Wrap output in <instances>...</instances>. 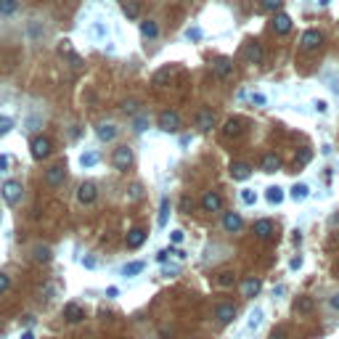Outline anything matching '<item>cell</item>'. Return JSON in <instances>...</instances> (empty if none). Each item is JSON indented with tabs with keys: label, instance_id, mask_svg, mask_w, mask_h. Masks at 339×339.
I'll list each match as a JSON object with an SVG mask.
<instances>
[{
	"label": "cell",
	"instance_id": "1",
	"mask_svg": "<svg viewBox=\"0 0 339 339\" xmlns=\"http://www.w3.org/2000/svg\"><path fill=\"white\" fill-rule=\"evenodd\" d=\"M0 194H3L6 204L16 207V204L21 202V196H24V189H21V183H19V180H6V183H3V189H0Z\"/></svg>",
	"mask_w": 339,
	"mask_h": 339
},
{
	"label": "cell",
	"instance_id": "2",
	"mask_svg": "<svg viewBox=\"0 0 339 339\" xmlns=\"http://www.w3.org/2000/svg\"><path fill=\"white\" fill-rule=\"evenodd\" d=\"M29 148H32V157L37 159V162L48 159V157H51V151H53L51 138H45V135H34V138H32V143H29Z\"/></svg>",
	"mask_w": 339,
	"mask_h": 339
},
{
	"label": "cell",
	"instance_id": "3",
	"mask_svg": "<svg viewBox=\"0 0 339 339\" xmlns=\"http://www.w3.org/2000/svg\"><path fill=\"white\" fill-rule=\"evenodd\" d=\"M157 125H159V130H165V133H178V127H180V114L172 111V109H167V111H162V114L157 117Z\"/></svg>",
	"mask_w": 339,
	"mask_h": 339
},
{
	"label": "cell",
	"instance_id": "4",
	"mask_svg": "<svg viewBox=\"0 0 339 339\" xmlns=\"http://www.w3.org/2000/svg\"><path fill=\"white\" fill-rule=\"evenodd\" d=\"M111 165L117 170H127V167L133 165V151L127 148V146H117L114 154H111Z\"/></svg>",
	"mask_w": 339,
	"mask_h": 339
},
{
	"label": "cell",
	"instance_id": "5",
	"mask_svg": "<svg viewBox=\"0 0 339 339\" xmlns=\"http://www.w3.org/2000/svg\"><path fill=\"white\" fill-rule=\"evenodd\" d=\"M66 180V167L64 165H51L45 170V185H51V189H58Z\"/></svg>",
	"mask_w": 339,
	"mask_h": 339
},
{
	"label": "cell",
	"instance_id": "6",
	"mask_svg": "<svg viewBox=\"0 0 339 339\" xmlns=\"http://www.w3.org/2000/svg\"><path fill=\"white\" fill-rule=\"evenodd\" d=\"M302 48L305 51H318L323 45V32L321 29H305V34H302Z\"/></svg>",
	"mask_w": 339,
	"mask_h": 339
},
{
	"label": "cell",
	"instance_id": "7",
	"mask_svg": "<svg viewBox=\"0 0 339 339\" xmlns=\"http://www.w3.org/2000/svg\"><path fill=\"white\" fill-rule=\"evenodd\" d=\"M202 209L204 212H223V196L217 191H207L202 196Z\"/></svg>",
	"mask_w": 339,
	"mask_h": 339
},
{
	"label": "cell",
	"instance_id": "8",
	"mask_svg": "<svg viewBox=\"0 0 339 339\" xmlns=\"http://www.w3.org/2000/svg\"><path fill=\"white\" fill-rule=\"evenodd\" d=\"M96 196H98V189H96V183H90V180L77 189V202L80 204H93V202H96Z\"/></svg>",
	"mask_w": 339,
	"mask_h": 339
},
{
	"label": "cell",
	"instance_id": "9",
	"mask_svg": "<svg viewBox=\"0 0 339 339\" xmlns=\"http://www.w3.org/2000/svg\"><path fill=\"white\" fill-rule=\"evenodd\" d=\"M215 318L220 321V323H231L233 318H236V305L233 302H220V305L215 308Z\"/></svg>",
	"mask_w": 339,
	"mask_h": 339
},
{
	"label": "cell",
	"instance_id": "10",
	"mask_svg": "<svg viewBox=\"0 0 339 339\" xmlns=\"http://www.w3.org/2000/svg\"><path fill=\"white\" fill-rule=\"evenodd\" d=\"M215 122H217V117H215V111H212V109H202V111L196 114V127H199L202 133L212 130Z\"/></svg>",
	"mask_w": 339,
	"mask_h": 339
},
{
	"label": "cell",
	"instance_id": "11",
	"mask_svg": "<svg viewBox=\"0 0 339 339\" xmlns=\"http://www.w3.org/2000/svg\"><path fill=\"white\" fill-rule=\"evenodd\" d=\"M212 72L220 80H231L233 77V61L231 58H217V61H212Z\"/></svg>",
	"mask_w": 339,
	"mask_h": 339
},
{
	"label": "cell",
	"instance_id": "12",
	"mask_svg": "<svg viewBox=\"0 0 339 339\" xmlns=\"http://www.w3.org/2000/svg\"><path fill=\"white\" fill-rule=\"evenodd\" d=\"M223 228L228 233H239L244 228V217L239 212H223Z\"/></svg>",
	"mask_w": 339,
	"mask_h": 339
},
{
	"label": "cell",
	"instance_id": "13",
	"mask_svg": "<svg viewBox=\"0 0 339 339\" xmlns=\"http://www.w3.org/2000/svg\"><path fill=\"white\" fill-rule=\"evenodd\" d=\"M273 233H276L273 220H257V223H254V236L257 239L268 241V239H273Z\"/></svg>",
	"mask_w": 339,
	"mask_h": 339
},
{
	"label": "cell",
	"instance_id": "14",
	"mask_svg": "<svg viewBox=\"0 0 339 339\" xmlns=\"http://www.w3.org/2000/svg\"><path fill=\"white\" fill-rule=\"evenodd\" d=\"M117 133H120V127H117L114 122H103V125H98V127H96V135H98V141H103V143L114 141V138H117Z\"/></svg>",
	"mask_w": 339,
	"mask_h": 339
},
{
	"label": "cell",
	"instance_id": "15",
	"mask_svg": "<svg viewBox=\"0 0 339 339\" xmlns=\"http://www.w3.org/2000/svg\"><path fill=\"white\" fill-rule=\"evenodd\" d=\"M262 45L260 43H247V48H244V58H247V64H262Z\"/></svg>",
	"mask_w": 339,
	"mask_h": 339
},
{
	"label": "cell",
	"instance_id": "16",
	"mask_svg": "<svg viewBox=\"0 0 339 339\" xmlns=\"http://www.w3.org/2000/svg\"><path fill=\"white\" fill-rule=\"evenodd\" d=\"M260 289H262L260 278H244V281H241V294L247 297V299L257 297V294H260Z\"/></svg>",
	"mask_w": 339,
	"mask_h": 339
},
{
	"label": "cell",
	"instance_id": "17",
	"mask_svg": "<svg viewBox=\"0 0 339 339\" xmlns=\"http://www.w3.org/2000/svg\"><path fill=\"white\" fill-rule=\"evenodd\" d=\"M143 241H146V231L143 228H130V231H127V239H125L127 249H138Z\"/></svg>",
	"mask_w": 339,
	"mask_h": 339
},
{
	"label": "cell",
	"instance_id": "18",
	"mask_svg": "<svg viewBox=\"0 0 339 339\" xmlns=\"http://www.w3.org/2000/svg\"><path fill=\"white\" fill-rule=\"evenodd\" d=\"M244 133V122L239 120V117H231V120L223 125V135L225 138H239Z\"/></svg>",
	"mask_w": 339,
	"mask_h": 339
},
{
	"label": "cell",
	"instance_id": "19",
	"mask_svg": "<svg viewBox=\"0 0 339 339\" xmlns=\"http://www.w3.org/2000/svg\"><path fill=\"white\" fill-rule=\"evenodd\" d=\"M252 175V167L247 162H231V178L233 180H247Z\"/></svg>",
	"mask_w": 339,
	"mask_h": 339
},
{
	"label": "cell",
	"instance_id": "20",
	"mask_svg": "<svg viewBox=\"0 0 339 339\" xmlns=\"http://www.w3.org/2000/svg\"><path fill=\"white\" fill-rule=\"evenodd\" d=\"M64 318L69 323H80V321L85 318V310L80 308V305H74V302H69V305H64Z\"/></svg>",
	"mask_w": 339,
	"mask_h": 339
},
{
	"label": "cell",
	"instance_id": "21",
	"mask_svg": "<svg viewBox=\"0 0 339 339\" xmlns=\"http://www.w3.org/2000/svg\"><path fill=\"white\" fill-rule=\"evenodd\" d=\"M32 260H34V262H51V260H53L51 247H45V244H37V247H32Z\"/></svg>",
	"mask_w": 339,
	"mask_h": 339
},
{
	"label": "cell",
	"instance_id": "22",
	"mask_svg": "<svg viewBox=\"0 0 339 339\" xmlns=\"http://www.w3.org/2000/svg\"><path fill=\"white\" fill-rule=\"evenodd\" d=\"M289 29H291L289 14H276V19H273V32H276V34H286Z\"/></svg>",
	"mask_w": 339,
	"mask_h": 339
},
{
	"label": "cell",
	"instance_id": "23",
	"mask_svg": "<svg viewBox=\"0 0 339 339\" xmlns=\"http://www.w3.org/2000/svg\"><path fill=\"white\" fill-rule=\"evenodd\" d=\"M278 170H281V157H278V154H265L262 157V172H278Z\"/></svg>",
	"mask_w": 339,
	"mask_h": 339
},
{
	"label": "cell",
	"instance_id": "24",
	"mask_svg": "<svg viewBox=\"0 0 339 339\" xmlns=\"http://www.w3.org/2000/svg\"><path fill=\"white\" fill-rule=\"evenodd\" d=\"M141 34H143L146 40H154L157 34H159V24H157L154 19H146V21H141Z\"/></svg>",
	"mask_w": 339,
	"mask_h": 339
},
{
	"label": "cell",
	"instance_id": "25",
	"mask_svg": "<svg viewBox=\"0 0 339 339\" xmlns=\"http://www.w3.org/2000/svg\"><path fill=\"white\" fill-rule=\"evenodd\" d=\"M313 308H315L313 297H297V302H294V313H297V315H308Z\"/></svg>",
	"mask_w": 339,
	"mask_h": 339
},
{
	"label": "cell",
	"instance_id": "26",
	"mask_svg": "<svg viewBox=\"0 0 339 339\" xmlns=\"http://www.w3.org/2000/svg\"><path fill=\"white\" fill-rule=\"evenodd\" d=\"M146 271V262H141V260H135V262H127L125 268H122V276L125 278H133V276H138V273H143Z\"/></svg>",
	"mask_w": 339,
	"mask_h": 339
},
{
	"label": "cell",
	"instance_id": "27",
	"mask_svg": "<svg viewBox=\"0 0 339 339\" xmlns=\"http://www.w3.org/2000/svg\"><path fill=\"white\" fill-rule=\"evenodd\" d=\"M167 217H170V199L167 196H162V204H159V217H157V223L165 228L167 225Z\"/></svg>",
	"mask_w": 339,
	"mask_h": 339
},
{
	"label": "cell",
	"instance_id": "28",
	"mask_svg": "<svg viewBox=\"0 0 339 339\" xmlns=\"http://www.w3.org/2000/svg\"><path fill=\"white\" fill-rule=\"evenodd\" d=\"M233 284H236V273H233V271H223L217 276V286L220 289H231Z\"/></svg>",
	"mask_w": 339,
	"mask_h": 339
},
{
	"label": "cell",
	"instance_id": "29",
	"mask_svg": "<svg viewBox=\"0 0 339 339\" xmlns=\"http://www.w3.org/2000/svg\"><path fill=\"white\" fill-rule=\"evenodd\" d=\"M265 199H268L271 204H281V202H284V191L278 189V185H271V189L265 191Z\"/></svg>",
	"mask_w": 339,
	"mask_h": 339
},
{
	"label": "cell",
	"instance_id": "30",
	"mask_svg": "<svg viewBox=\"0 0 339 339\" xmlns=\"http://www.w3.org/2000/svg\"><path fill=\"white\" fill-rule=\"evenodd\" d=\"M260 323H262V310H260V308H254V310L249 313V321H247L249 331H257V329H260Z\"/></svg>",
	"mask_w": 339,
	"mask_h": 339
},
{
	"label": "cell",
	"instance_id": "31",
	"mask_svg": "<svg viewBox=\"0 0 339 339\" xmlns=\"http://www.w3.org/2000/svg\"><path fill=\"white\" fill-rule=\"evenodd\" d=\"M308 194H310V189H308L305 183L291 185V199H294V202H302V199H308Z\"/></svg>",
	"mask_w": 339,
	"mask_h": 339
},
{
	"label": "cell",
	"instance_id": "32",
	"mask_svg": "<svg viewBox=\"0 0 339 339\" xmlns=\"http://www.w3.org/2000/svg\"><path fill=\"white\" fill-rule=\"evenodd\" d=\"M16 8H19V0H0V16L16 14Z\"/></svg>",
	"mask_w": 339,
	"mask_h": 339
},
{
	"label": "cell",
	"instance_id": "33",
	"mask_svg": "<svg viewBox=\"0 0 339 339\" xmlns=\"http://www.w3.org/2000/svg\"><path fill=\"white\" fill-rule=\"evenodd\" d=\"M80 165H83V167H96L98 165V154H96V151H88V154L80 157Z\"/></svg>",
	"mask_w": 339,
	"mask_h": 339
},
{
	"label": "cell",
	"instance_id": "34",
	"mask_svg": "<svg viewBox=\"0 0 339 339\" xmlns=\"http://www.w3.org/2000/svg\"><path fill=\"white\" fill-rule=\"evenodd\" d=\"M313 162V148H299L297 151V165H310Z\"/></svg>",
	"mask_w": 339,
	"mask_h": 339
},
{
	"label": "cell",
	"instance_id": "35",
	"mask_svg": "<svg viewBox=\"0 0 339 339\" xmlns=\"http://www.w3.org/2000/svg\"><path fill=\"white\" fill-rule=\"evenodd\" d=\"M127 199H130V202H138V199H143V185H141V183H133V185H130V191H127Z\"/></svg>",
	"mask_w": 339,
	"mask_h": 339
},
{
	"label": "cell",
	"instance_id": "36",
	"mask_svg": "<svg viewBox=\"0 0 339 339\" xmlns=\"http://www.w3.org/2000/svg\"><path fill=\"white\" fill-rule=\"evenodd\" d=\"M146 127H148V117H146V114L135 117V122H133V130H135V133H146Z\"/></svg>",
	"mask_w": 339,
	"mask_h": 339
},
{
	"label": "cell",
	"instance_id": "37",
	"mask_svg": "<svg viewBox=\"0 0 339 339\" xmlns=\"http://www.w3.org/2000/svg\"><path fill=\"white\" fill-rule=\"evenodd\" d=\"M202 37H204V32L199 29V27H189V29H185V40H191V43H199Z\"/></svg>",
	"mask_w": 339,
	"mask_h": 339
},
{
	"label": "cell",
	"instance_id": "38",
	"mask_svg": "<svg viewBox=\"0 0 339 339\" xmlns=\"http://www.w3.org/2000/svg\"><path fill=\"white\" fill-rule=\"evenodd\" d=\"M138 106H141V101H138V98H127V101L122 103V111H125V114H135Z\"/></svg>",
	"mask_w": 339,
	"mask_h": 339
},
{
	"label": "cell",
	"instance_id": "39",
	"mask_svg": "<svg viewBox=\"0 0 339 339\" xmlns=\"http://www.w3.org/2000/svg\"><path fill=\"white\" fill-rule=\"evenodd\" d=\"M138 14H141L138 3H125V16L130 19V21H135V19H138Z\"/></svg>",
	"mask_w": 339,
	"mask_h": 339
},
{
	"label": "cell",
	"instance_id": "40",
	"mask_svg": "<svg viewBox=\"0 0 339 339\" xmlns=\"http://www.w3.org/2000/svg\"><path fill=\"white\" fill-rule=\"evenodd\" d=\"M241 202H244V204H247V207L257 204V194H254L252 189H244V191H241Z\"/></svg>",
	"mask_w": 339,
	"mask_h": 339
},
{
	"label": "cell",
	"instance_id": "41",
	"mask_svg": "<svg viewBox=\"0 0 339 339\" xmlns=\"http://www.w3.org/2000/svg\"><path fill=\"white\" fill-rule=\"evenodd\" d=\"M14 130V120L11 117H0V135H8Z\"/></svg>",
	"mask_w": 339,
	"mask_h": 339
},
{
	"label": "cell",
	"instance_id": "42",
	"mask_svg": "<svg viewBox=\"0 0 339 339\" xmlns=\"http://www.w3.org/2000/svg\"><path fill=\"white\" fill-rule=\"evenodd\" d=\"M260 3H262L265 11H278V8L284 6V0H260Z\"/></svg>",
	"mask_w": 339,
	"mask_h": 339
},
{
	"label": "cell",
	"instance_id": "43",
	"mask_svg": "<svg viewBox=\"0 0 339 339\" xmlns=\"http://www.w3.org/2000/svg\"><path fill=\"white\" fill-rule=\"evenodd\" d=\"M90 34H93V37H96V40L106 37V27H103V24H93V27H90Z\"/></svg>",
	"mask_w": 339,
	"mask_h": 339
},
{
	"label": "cell",
	"instance_id": "44",
	"mask_svg": "<svg viewBox=\"0 0 339 339\" xmlns=\"http://www.w3.org/2000/svg\"><path fill=\"white\" fill-rule=\"evenodd\" d=\"M191 209H194V199L191 196H183L180 199V212H191Z\"/></svg>",
	"mask_w": 339,
	"mask_h": 339
},
{
	"label": "cell",
	"instance_id": "45",
	"mask_svg": "<svg viewBox=\"0 0 339 339\" xmlns=\"http://www.w3.org/2000/svg\"><path fill=\"white\" fill-rule=\"evenodd\" d=\"M8 289H11V276L8 273H0V294L8 291Z\"/></svg>",
	"mask_w": 339,
	"mask_h": 339
},
{
	"label": "cell",
	"instance_id": "46",
	"mask_svg": "<svg viewBox=\"0 0 339 339\" xmlns=\"http://www.w3.org/2000/svg\"><path fill=\"white\" fill-rule=\"evenodd\" d=\"M167 77H170V69H162V72H157V74H154V85H162Z\"/></svg>",
	"mask_w": 339,
	"mask_h": 339
},
{
	"label": "cell",
	"instance_id": "47",
	"mask_svg": "<svg viewBox=\"0 0 339 339\" xmlns=\"http://www.w3.org/2000/svg\"><path fill=\"white\" fill-rule=\"evenodd\" d=\"M183 239H185V233H183L180 228L170 233V241H172V244H183Z\"/></svg>",
	"mask_w": 339,
	"mask_h": 339
},
{
	"label": "cell",
	"instance_id": "48",
	"mask_svg": "<svg viewBox=\"0 0 339 339\" xmlns=\"http://www.w3.org/2000/svg\"><path fill=\"white\" fill-rule=\"evenodd\" d=\"M170 254H172V249H162V252H157V262L165 265V262L170 260Z\"/></svg>",
	"mask_w": 339,
	"mask_h": 339
},
{
	"label": "cell",
	"instance_id": "49",
	"mask_svg": "<svg viewBox=\"0 0 339 339\" xmlns=\"http://www.w3.org/2000/svg\"><path fill=\"white\" fill-rule=\"evenodd\" d=\"M286 336V329H284V326H278V329L271 334V339H284Z\"/></svg>",
	"mask_w": 339,
	"mask_h": 339
},
{
	"label": "cell",
	"instance_id": "50",
	"mask_svg": "<svg viewBox=\"0 0 339 339\" xmlns=\"http://www.w3.org/2000/svg\"><path fill=\"white\" fill-rule=\"evenodd\" d=\"M252 103H257V106H265V96H260V93H254V96H252Z\"/></svg>",
	"mask_w": 339,
	"mask_h": 339
},
{
	"label": "cell",
	"instance_id": "51",
	"mask_svg": "<svg viewBox=\"0 0 339 339\" xmlns=\"http://www.w3.org/2000/svg\"><path fill=\"white\" fill-rule=\"evenodd\" d=\"M313 106H315V109H318L321 114H326V111H329V106H326V101H315V103H313Z\"/></svg>",
	"mask_w": 339,
	"mask_h": 339
},
{
	"label": "cell",
	"instance_id": "52",
	"mask_svg": "<svg viewBox=\"0 0 339 339\" xmlns=\"http://www.w3.org/2000/svg\"><path fill=\"white\" fill-rule=\"evenodd\" d=\"M299 265H302V257H291V262H289V268H291V271H297Z\"/></svg>",
	"mask_w": 339,
	"mask_h": 339
},
{
	"label": "cell",
	"instance_id": "53",
	"mask_svg": "<svg viewBox=\"0 0 339 339\" xmlns=\"http://www.w3.org/2000/svg\"><path fill=\"white\" fill-rule=\"evenodd\" d=\"M8 165H11V159H8V157H0V172H6Z\"/></svg>",
	"mask_w": 339,
	"mask_h": 339
},
{
	"label": "cell",
	"instance_id": "54",
	"mask_svg": "<svg viewBox=\"0 0 339 339\" xmlns=\"http://www.w3.org/2000/svg\"><path fill=\"white\" fill-rule=\"evenodd\" d=\"M106 294H109V297H120V289H117V286H109Z\"/></svg>",
	"mask_w": 339,
	"mask_h": 339
},
{
	"label": "cell",
	"instance_id": "55",
	"mask_svg": "<svg viewBox=\"0 0 339 339\" xmlns=\"http://www.w3.org/2000/svg\"><path fill=\"white\" fill-rule=\"evenodd\" d=\"M83 265H85V268H96V260H93V257H85Z\"/></svg>",
	"mask_w": 339,
	"mask_h": 339
},
{
	"label": "cell",
	"instance_id": "56",
	"mask_svg": "<svg viewBox=\"0 0 339 339\" xmlns=\"http://www.w3.org/2000/svg\"><path fill=\"white\" fill-rule=\"evenodd\" d=\"M162 273H165V276H175V273H178V268H175V265H172V268H165Z\"/></svg>",
	"mask_w": 339,
	"mask_h": 339
},
{
	"label": "cell",
	"instance_id": "57",
	"mask_svg": "<svg viewBox=\"0 0 339 339\" xmlns=\"http://www.w3.org/2000/svg\"><path fill=\"white\" fill-rule=\"evenodd\" d=\"M329 302H331V308H334V310H339V294H334Z\"/></svg>",
	"mask_w": 339,
	"mask_h": 339
},
{
	"label": "cell",
	"instance_id": "58",
	"mask_svg": "<svg viewBox=\"0 0 339 339\" xmlns=\"http://www.w3.org/2000/svg\"><path fill=\"white\" fill-rule=\"evenodd\" d=\"M21 339H34V334L32 331H24V334H21Z\"/></svg>",
	"mask_w": 339,
	"mask_h": 339
},
{
	"label": "cell",
	"instance_id": "59",
	"mask_svg": "<svg viewBox=\"0 0 339 339\" xmlns=\"http://www.w3.org/2000/svg\"><path fill=\"white\" fill-rule=\"evenodd\" d=\"M318 6H321V8H326V6H329V0H318Z\"/></svg>",
	"mask_w": 339,
	"mask_h": 339
},
{
	"label": "cell",
	"instance_id": "60",
	"mask_svg": "<svg viewBox=\"0 0 339 339\" xmlns=\"http://www.w3.org/2000/svg\"><path fill=\"white\" fill-rule=\"evenodd\" d=\"M0 220H3V212H0Z\"/></svg>",
	"mask_w": 339,
	"mask_h": 339
}]
</instances>
